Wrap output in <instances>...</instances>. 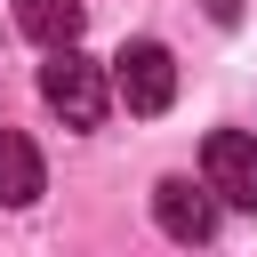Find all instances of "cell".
I'll use <instances>...</instances> for the list:
<instances>
[{"label": "cell", "instance_id": "3957f363", "mask_svg": "<svg viewBox=\"0 0 257 257\" xmlns=\"http://www.w3.org/2000/svg\"><path fill=\"white\" fill-rule=\"evenodd\" d=\"M201 177L225 209H257V137L249 128H209L201 145Z\"/></svg>", "mask_w": 257, "mask_h": 257}, {"label": "cell", "instance_id": "8992f818", "mask_svg": "<svg viewBox=\"0 0 257 257\" xmlns=\"http://www.w3.org/2000/svg\"><path fill=\"white\" fill-rule=\"evenodd\" d=\"M80 24H88V8H80V0H16V32H24V40H40V48H72V40H80Z\"/></svg>", "mask_w": 257, "mask_h": 257}, {"label": "cell", "instance_id": "7a4b0ae2", "mask_svg": "<svg viewBox=\"0 0 257 257\" xmlns=\"http://www.w3.org/2000/svg\"><path fill=\"white\" fill-rule=\"evenodd\" d=\"M112 88H120L128 112H169V104H177V56H169L161 40H128V48L112 56Z\"/></svg>", "mask_w": 257, "mask_h": 257}, {"label": "cell", "instance_id": "6da1fadb", "mask_svg": "<svg viewBox=\"0 0 257 257\" xmlns=\"http://www.w3.org/2000/svg\"><path fill=\"white\" fill-rule=\"evenodd\" d=\"M40 96H48V112H64V128H96L104 112H112V64H96V56H80V40L72 48H48V64H40Z\"/></svg>", "mask_w": 257, "mask_h": 257}, {"label": "cell", "instance_id": "277c9868", "mask_svg": "<svg viewBox=\"0 0 257 257\" xmlns=\"http://www.w3.org/2000/svg\"><path fill=\"white\" fill-rule=\"evenodd\" d=\"M153 217H161L169 241H209V233H217V193H209V177H201V185L161 177V185H153Z\"/></svg>", "mask_w": 257, "mask_h": 257}, {"label": "cell", "instance_id": "5b68a950", "mask_svg": "<svg viewBox=\"0 0 257 257\" xmlns=\"http://www.w3.org/2000/svg\"><path fill=\"white\" fill-rule=\"evenodd\" d=\"M40 185H48V169H40L32 137L24 128H0V209H32Z\"/></svg>", "mask_w": 257, "mask_h": 257}]
</instances>
